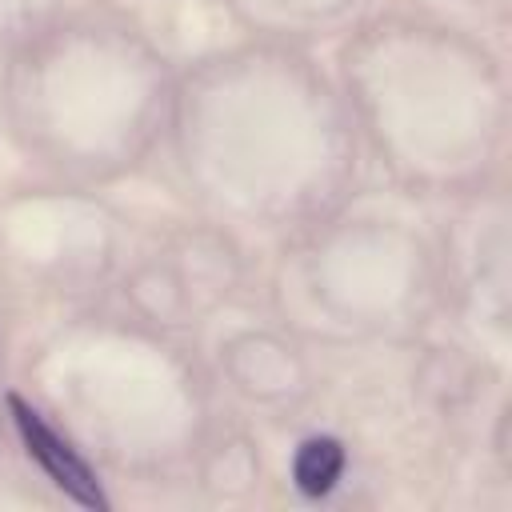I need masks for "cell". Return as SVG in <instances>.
<instances>
[{"label": "cell", "instance_id": "1", "mask_svg": "<svg viewBox=\"0 0 512 512\" xmlns=\"http://www.w3.org/2000/svg\"><path fill=\"white\" fill-rule=\"evenodd\" d=\"M8 412H12V424H16V432H20L24 448H28V456L48 472V480H52L64 496H72L80 508H108V496L100 492L96 472L84 464V456H80L64 436H56V432L44 424V416H40L32 404H24L20 396H8Z\"/></svg>", "mask_w": 512, "mask_h": 512}, {"label": "cell", "instance_id": "2", "mask_svg": "<svg viewBox=\"0 0 512 512\" xmlns=\"http://www.w3.org/2000/svg\"><path fill=\"white\" fill-rule=\"evenodd\" d=\"M344 472V448L340 440L332 436H312L296 448V460H292V476H296V488L308 492V496H324Z\"/></svg>", "mask_w": 512, "mask_h": 512}]
</instances>
